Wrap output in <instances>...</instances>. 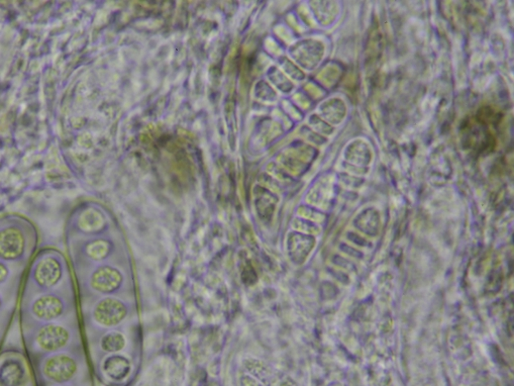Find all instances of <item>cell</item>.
<instances>
[{
	"label": "cell",
	"mask_w": 514,
	"mask_h": 386,
	"mask_svg": "<svg viewBox=\"0 0 514 386\" xmlns=\"http://www.w3.org/2000/svg\"><path fill=\"white\" fill-rule=\"evenodd\" d=\"M26 381V370L19 361L10 359L0 365V386H24Z\"/></svg>",
	"instance_id": "8"
},
{
	"label": "cell",
	"mask_w": 514,
	"mask_h": 386,
	"mask_svg": "<svg viewBox=\"0 0 514 386\" xmlns=\"http://www.w3.org/2000/svg\"><path fill=\"white\" fill-rule=\"evenodd\" d=\"M122 275L118 269L111 266L99 267L91 278V287L102 293H111L120 289Z\"/></svg>",
	"instance_id": "5"
},
{
	"label": "cell",
	"mask_w": 514,
	"mask_h": 386,
	"mask_svg": "<svg viewBox=\"0 0 514 386\" xmlns=\"http://www.w3.org/2000/svg\"><path fill=\"white\" fill-rule=\"evenodd\" d=\"M87 255L96 261L102 260L109 255V244L104 240H96L87 245Z\"/></svg>",
	"instance_id": "11"
},
{
	"label": "cell",
	"mask_w": 514,
	"mask_h": 386,
	"mask_svg": "<svg viewBox=\"0 0 514 386\" xmlns=\"http://www.w3.org/2000/svg\"><path fill=\"white\" fill-rule=\"evenodd\" d=\"M76 371L77 364L68 355H55L45 363V374L56 383H65L69 380L72 378Z\"/></svg>",
	"instance_id": "3"
},
{
	"label": "cell",
	"mask_w": 514,
	"mask_h": 386,
	"mask_svg": "<svg viewBox=\"0 0 514 386\" xmlns=\"http://www.w3.org/2000/svg\"><path fill=\"white\" fill-rule=\"evenodd\" d=\"M8 278V269L3 263L0 262V283L4 282Z\"/></svg>",
	"instance_id": "12"
},
{
	"label": "cell",
	"mask_w": 514,
	"mask_h": 386,
	"mask_svg": "<svg viewBox=\"0 0 514 386\" xmlns=\"http://www.w3.org/2000/svg\"><path fill=\"white\" fill-rule=\"evenodd\" d=\"M26 241L21 231L8 227L0 231V258L13 261L24 255Z\"/></svg>",
	"instance_id": "1"
},
{
	"label": "cell",
	"mask_w": 514,
	"mask_h": 386,
	"mask_svg": "<svg viewBox=\"0 0 514 386\" xmlns=\"http://www.w3.org/2000/svg\"><path fill=\"white\" fill-rule=\"evenodd\" d=\"M126 346V339L124 335L118 332H111L105 335L102 340V347L104 351L109 353H115L124 349Z\"/></svg>",
	"instance_id": "10"
},
{
	"label": "cell",
	"mask_w": 514,
	"mask_h": 386,
	"mask_svg": "<svg viewBox=\"0 0 514 386\" xmlns=\"http://www.w3.org/2000/svg\"><path fill=\"white\" fill-rule=\"evenodd\" d=\"M104 370L105 374L113 380H122L131 371V363L126 357L113 355L104 361Z\"/></svg>",
	"instance_id": "9"
},
{
	"label": "cell",
	"mask_w": 514,
	"mask_h": 386,
	"mask_svg": "<svg viewBox=\"0 0 514 386\" xmlns=\"http://www.w3.org/2000/svg\"><path fill=\"white\" fill-rule=\"evenodd\" d=\"M0 307H1V300H0Z\"/></svg>",
	"instance_id": "13"
},
{
	"label": "cell",
	"mask_w": 514,
	"mask_h": 386,
	"mask_svg": "<svg viewBox=\"0 0 514 386\" xmlns=\"http://www.w3.org/2000/svg\"><path fill=\"white\" fill-rule=\"evenodd\" d=\"M62 278V266L54 257H46L40 261L35 269V279L40 287L50 289L55 287Z\"/></svg>",
	"instance_id": "6"
},
{
	"label": "cell",
	"mask_w": 514,
	"mask_h": 386,
	"mask_svg": "<svg viewBox=\"0 0 514 386\" xmlns=\"http://www.w3.org/2000/svg\"><path fill=\"white\" fill-rule=\"evenodd\" d=\"M127 312L126 305L122 301L116 298H104L96 305L95 319L104 327H113L126 318Z\"/></svg>",
	"instance_id": "2"
},
{
	"label": "cell",
	"mask_w": 514,
	"mask_h": 386,
	"mask_svg": "<svg viewBox=\"0 0 514 386\" xmlns=\"http://www.w3.org/2000/svg\"><path fill=\"white\" fill-rule=\"evenodd\" d=\"M70 339V334L65 328L58 325H48L40 330L37 342L46 351H57L65 347Z\"/></svg>",
	"instance_id": "4"
},
{
	"label": "cell",
	"mask_w": 514,
	"mask_h": 386,
	"mask_svg": "<svg viewBox=\"0 0 514 386\" xmlns=\"http://www.w3.org/2000/svg\"><path fill=\"white\" fill-rule=\"evenodd\" d=\"M33 312L40 320H55L63 314L64 303L57 296H44L33 303Z\"/></svg>",
	"instance_id": "7"
}]
</instances>
